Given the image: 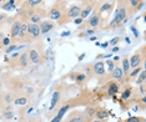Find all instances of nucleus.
Instances as JSON below:
<instances>
[{"mask_svg": "<svg viewBox=\"0 0 146 122\" xmlns=\"http://www.w3.org/2000/svg\"><path fill=\"white\" fill-rule=\"evenodd\" d=\"M66 11L68 10H66L64 3L58 1L50 8L48 16L50 20H58V21H60V24H64V22L68 21V19H66Z\"/></svg>", "mask_w": 146, "mask_h": 122, "instance_id": "1", "label": "nucleus"}, {"mask_svg": "<svg viewBox=\"0 0 146 122\" xmlns=\"http://www.w3.org/2000/svg\"><path fill=\"white\" fill-rule=\"evenodd\" d=\"M126 11H127V3H126V4H121L120 3V4H119L117 10H116L115 18L112 19V21L109 24V28L114 29V28H116V26L120 25L121 22L126 19Z\"/></svg>", "mask_w": 146, "mask_h": 122, "instance_id": "2", "label": "nucleus"}, {"mask_svg": "<svg viewBox=\"0 0 146 122\" xmlns=\"http://www.w3.org/2000/svg\"><path fill=\"white\" fill-rule=\"evenodd\" d=\"M28 56H29V61L30 64L39 65L42 61V51L40 50V47H38V45L33 46L28 50Z\"/></svg>", "mask_w": 146, "mask_h": 122, "instance_id": "3", "label": "nucleus"}, {"mask_svg": "<svg viewBox=\"0 0 146 122\" xmlns=\"http://www.w3.org/2000/svg\"><path fill=\"white\" fill-rule=\"evenodd\" d=\"M46 16V10L44 8H35L31 10V15L29 16V20L31 24H39L40 21L44 20Z\"/></svg>", "mask_w": 146, "mask_h": 122, "instance_id": "4", "label": "nucleus"}, {"mask_svg": "<svg viewBox=\"0 0 146 122\" xmlns=\"http://www.w3.org/2000/svg\"><path fill=\"white\" fill-rule=\"evenodd\" d=\"M88 120H90V118L86 117L84 112L74 111V112H71V113L69 115V117L66 118L64 122H89Z\"/></svg>", "mask_w": 146, "mask_h": 122, "instance_id": "5", "label": "nucleus"}, {"mask_svg": "<svg viewBox=\"0 0 146 122\" xmlns=\"http://www.w3.org/2000/svg\"><path fill=\"white\" fill-rule=\"evenodd\" d=\"M41 35L40 28H39V24H28V36L29 40H35L39 36Z\"/></svg>", "mask_w": 146, "mask_h": 122, "instance_id": "6", "label": "nucleus"}, {"mask_svg": "<svg viewBox=\"0 0 146 122\" xmlns=\"http://www.w3.org/2000/svg\"><path fill=\"white\" fill-rule=\"evenodd\" d=\"M129 61H130V67L135 69L137 66H140L141 62L145 61V56H144V52H135L131 57H129Z\"/></svg>", "mask_w": 146, "mask_h": 122, "instance_id": "7", "label": "nucleus"}, {"mask_svg": "<svg viewBox=\"0 0 146 122\" xmlns=\"http://www.w3.org/2000/svg\"><path fill=\"white\" fill-rule=\"evenodd\" d=\"M92 72H94V75L95 76H98V77H102V76H105V74H106V70H105V62H102V61H98V62H95L94 65H92Z\"/></svg>", "mask_w": 146, "mask_h": 122, "instance_id": "8", "label": "nucleus"}, {"mask_svg": "<svg viewBox=\"0 0 146 122\" xmlns=\"http://www.w3.org/2000/svg\"><path fill=\"white\" fill-rule=\"evenodd\" d=\"M80 13H81V6L79 5H71L70 8L68 9V11H66V19L69 20H71V19H76L80 16Z\"/></svg>", "mask_w": 146, "mask_h": 122, "instance_id": "9", "label": "nucleus"}, {"mask_svg": "<svg viewBox=\"0 0 146 122\" xmlns=\"http://www.w3.org/2000/svg\"><path fill=\"white\" fill-rule=\"evenodd\" d=\"M39 28H40L41 35L42 34H48L49 31H51L52 29L55 28V24H54V21L50 20V19H49V20H42V21L39 22Z\"/></svg>", "mask_w": 146, "mask_h": 122, "instance_id": "10", "label": "nucleus"}, {"mask_svg": "<svg viewBox=\"0 0 146 122\" xmlns=\"http://www.w3.org/2000/svg\"><path fill=\"white\" fill-rule=\"evenodd\" d=\"M30 65V61H29V56H28V50L21 52L18 57V66L20 69H26Z\"/></svg>", "mask_w": 146, "mask_h": 122, "instance_id": "11", "label": "nucleus"}, {"mask_svg": "<svg viewBox=\"0 0 146 122\" xmlns=\"http://www.w3.org/2000/svg\"><path fill=\"white\" fill-rule=\"evenodd\" d=\"M20 28H21V21L20 20H15L14 22H13L11 29H10V39H18Z\"/></svg>", "mask_w": 146, "mask_h": 122, "instance_id": "12", "label": "nucleus"}, {"mask_svg": "<svg viewBox=\"0 0 146 122\" xmlns=\"http://www.w3.org/2000/svg\"><path fill=\"white\" fill-rule=\"evenodd\" d=\"M0 102L4 105V107L10 106L13 102H14V97H13V95L10 94V92H4V94H1V97H0Z\"/></svg>", "mask_w": 146, "mask_h": 122, "instance_id": "13", "label": "nucleus"}, {"mask_svg": "<svg viewBox=\"0 0 146 122\" xmlns=\"http://www.w3.org/2000/svg\"><path fill=\"white\" fill-rule=\"evenodd\" d=\"M70 108V106L69 105H65V106H62L60 110H59V112L54 116V118L50 121V122H61V120H62V117H64V115L66 113V111Z\"/></svg>", "mask_w": 146, "mask_h": 122, "instance_id": "14", "label": "nucleus"}, {"mask_svg": "<svg viewBox=\"0 0 146 122\" xmlns=\"http://www.w3.org/2000/svg\"><path fill=\"white\" fill-rule=\"evenodd\" d=\"M99 25H100V15H92L91 18H89L85 28H98Z\"/></svg>", "mask_w": 146, "mask_h": 122, "instance_id": "15", "label": "nucleus"}, {"mask_svg": "<svg viewBox=\"0 0 146 122\" xmlns=\"http://www.w3.org/2000/svg\"><path fill=\"white\" fill-rule=\"evenodd\" d=\"M121 64H122V67H121V70L122 72H124V75L125 76H127L129 75V72H130V61H129V55H125L124 57L121 59Z\"/></svg>", "mask_w": 146, "mask_h": 122, "instance_id": "16", "label": "nucleus"}, {"mask_svg": "<svg viewBox=\"0 0 146 122\" xmlns=\"http://www.w3.org/2000/svg\"><path fill=\"white\" fill-rule=\"evenodd\" d=\"M111 76L112 78H115V80H117V81H121V80H124V72H122L121 70V67L120 66H115L114 67V70L111 71Z\"/></svg>", "mask_w": 146, "mask_h": 122, "instance_id": "17", "label": "nucleus"}, {"mask_svg": "<svg viewBox=\"0 0 146 122\" xmlns=\"http://www.w3.org/2000/svg\"><path fill=\"white\" fill-rule=\"evenodd\" d=\"M59 101H60V91H55L54 94H52L50 106H49V111H52V110H54V108L58 106Z\"/></svg>", "mask_w": 146, "mask_h": 122, "instance_id": "18", "label": "nucleus"}, {"mask_svg": "<svg viewBox=\"0 0 146 122\" xmlns=\"http://www.w3.org/2000/svg\"><path fill=\"white\" fill-rule=\"evenodd\" d=\"M18 39L26 41V39H28V22H21V28H20V31H19Z\"/></svg>", "mask_w": 146, "mask_h": 122, "instance_id": "19", "label": "nucleus"}, {"mask_svg": "<svg viewBox=\"0 0 146 122\" xmlns=\"http://www.w3.org/2000/svg\"><path fill=\"white\" fill-rule=\"evenodd\" d=\"M94 10V5L92 4H88L85 5L84 8H81V13H80V18L82 19H86L89 15H90V13Z\"/></svg>", "mask_w": 146, "mask_h": 122, "instance_id": "20", "label": "nucleus"}, {"mask_svg": "<svg viewBox=\"0 0 146 122\" xmlns=\"http://www.w3.org/2000/svg\"><path fill=\"white\" fill-rule=\"evenodd\" d=\"M94 116L98 118V120H105V118L109 117V111L106 108H101V110H96Z\"/></svg>", "mask_w": 146, "mask_h": 122, "instance_id": "21", "label": "nucleus"}, {"mask_svg": "<svg viewBox=\"0 0 146 122\" xmlns=\"http://www.w3.org/2000/svg\"><path fill=\"white\" fill-rule=\"evenodd\" d=\"M14 104L16 106H25L29 104V97L28 96H18L14 98Z\"/></svg>", "mask_w": 146, "mask_h": 122, "instance_id": "22", "label": "nucleus"}, {"mask_svg": "<svg viewBox=\"0 0 146 122\" xmlns=\"http://www.w3.org/2000/svg\"><path fill=\"white\" fill-rule=\"evenodd\" d=\"M112 8H114V0H109V1H106L105 4L100 8V14H102V13H109V11H111Z\"/></svg>", "mask_w": 146, "mask_h": 122, "instance_id": "23", "label": "nucleus"}, {"mask_svg": "<svg viewBox=\"0 0 146 122\" xmlns=\"http://www.w3.org/2000/svg\"><path fill=\"white\" fill-rule=\"evenodd\" d=\"M41 4H42V0H26L25 1V6L26 8H30V9L39 8Z\"/></svg>", "mask_w": 146, "mask_h": 122, "instance_id": "24", "label": "nucleus"}, {"mask_svg": "<svg viewBox=\"0 0 146 122\" xmlns=\"http://www.w3.org/2000/svg\"><path fill=\"white\" fill-rule=\"evenodd\" d=\"M3 115H4V117L8 118V120H11V118L14 117V111H13V108H11V105L3 108Z\"/></svg>", "mask_w": 146, "mask_h": 122, "instance_id": "25", "label": "nucleus"}, {"mask_svg": "<svg viewBox=\"0 0 146 122\" xmlns=\"http://www.w3.org/2000/svg\"><path fill=\"white\" fill-rule=\"evenodd\" d=\"M140 1H141V0H127V5H129V8H130V14L135 13L136 6H137V4Z\"/></svg>", "mask_w": 146, "mask_h": 122, "instance_id": "26", "label": "nucleus"}, {"mask_svg": "<svg viewBox=\"0 0 146 122\" xmlns=\"http://www.w3.org/2000/svg\"><path fill=\"white\" fill-rule=\"evenodd\" d=\"M117 91H119V85L115 84V82H111L110 87H109V92H108V94L109 95H115V94H117Z\"/></svg>", "mask_w": 146, "mask_h": 122, "instance_id": "27", "label": "nucleus"}, {"mask_svg": "<svg viewBox=\"0 0 146 122\" xmlns=\"http://www.w3.org/2000/svg\"><path fill=\"white\" fill-rule=\"evenodd\" d=\"M145 71L144 70H141L140 72H139V76H137V78H136V84L137 85H141V84H144L145 82Z\"/></svg>", "mask_w": 146, "mask_h": 122, "instance_id": "28", "label": "nucleus"}, {"mask_svg": "<svg viewBox=\"0 0 146 122\" xmlns=\"http://www.w3.org/2000/svg\"><path fill=\"white\" fill-rule=\"evenodd\" d=\"M19 46L15 45V44H10L9 46H6L5 47V54H10V52H13L14 50H18Z\"/></svg>", "mask_w": 146, "mask_h": 122, "instance_id": "29", "label": "nucleus"}, {"mask_svg": "<svg viewBox=\"0 0 146 122\" xmlns=\"http://www.w3.org/2000/svg\"><path fill=\"white\" fill-rule=\"evenodd\" d=\"M141 70H142V67H140V66L135 67L132 71L129 72V77H135V76H137V75H139V72H140Z\"/></svg>", "mask_w": 146, "mask_h": 122, "instance_id": "30", "label": "nucleus"}, {"mask_svg": "<svg viewBox=\"0 0 146 122\" xmlns=\"http://www.w3.org/2000/svg\"><path fill=\"white\" fill-rule=\"evenodd\" d=\"M23 91H24V94H26V95H33L35 91V88L33 86H24L23 87Z\"/></svg>", "mask_w": 146, "mask_h": 122, "instance_id": "31", "label": "nucleus"}, {"mask_svg": "<svg viewBox=\"0 0 146 122\" xmlns=\"http://www.w3.org/2000/svg\"><path fill=\"white\" fill-rule=\"evenodd\" d=\"M11 44V39L10 38H4L0 42V46H3V47H6V46H9Z\"/></svg>", "mask_w": 146, "mask_h": 122, "instance_id": "32", "label": "nucleus"}, {"mask_svg": "<svg viewBox=\"0 0 146 122\" xmlns=\"http://www.w3.org/2000/svg\"><path fill=\"white\" fill-rule=\"evenodd\" d=\"M106 66H108V72H111L115 67V62L112 60H108L106 61Z\"/></svg>", "mask_w": 146, "mask_h": 122, "instance_id": "33", "label": "nucleus"}, {"mask_svg": "<svg viewBox=\"0 0 146 122\" xmlns=\"http://www.w3.org/2000/svg\"><path fill=\"white\" fill-rule=\"evenodd\" d=\"M1 9H4L5 11H10L11 9H14V5H11V4H9L8 1L5 3V4H1Z\"/></svg>", "mask_w": 146, "mask_h": 122, "instance_id": "34", "label": "nucleus"}, {"mask_svg": "<svg viewBox=\"0 0 146 122\" xmlns=\"http://www.w3.org/2000/svg\"><path fill=\"white\" fill-rule=\"evenodd\" d=\"M120 41H121V38H120V36H116V38H114V39H112V40H111L110 42H109V45L116 46V45H117Z\"/></svg>", "mask_w": 146, "mask_h": 122, "instance_id": "35", "label": "nucleus"}, {"mask_svg": "<svg viewBox=\"0 0 146 122\" xmlns=\"http://www.w3.org/2000/svg\"><path fill=\"white\" fill-rule=\"evenodd\" d=\"M142 118L140 117H130V118H127L125 122H141Z\"/></svg>", "mask_w": 146, "mask_h": 122, "instance_id": "36", "label": "nucleus"}, {"mask_svg": "<svg viewBox=\"0 0 146 122\" xmlns=\"http://www.w3.org/2000/svg\"><path fill=\"white\" fill-rule=\"evenodd\" d=\"M144 5H145V1H144V0H141V1H140V3H139V4H137V6H136L135 11H140L141 9L144 8Z\"/></svg>", "mask_w": 146, "mask_h": 122, "instance_id": "37", "label": "nucleus"}, {"mask_svg": "<svg viewBox=\"0 0 146 122\" xmlns=\"http://www.w3.org/2000/svg\"><path fill=\"white\" fill-rule=\"evenodd\" d=\"M130 95H131V90H126L124 94H122V98H124V100H126L127 97H130Z\"/></svg>", "mask_w": 146, "mask_h": 122, "instance_id": "38", "label": "nucleus"}, {"mask_svg": "<svg viewBox=\"0 0 146 122\" xmlns=\"http://www.w3.org/2000/svg\"><path fill=\"white\" fill-rule=\"evenodd\" d=\"M6 19H8V15H6L5 13H0V22L6 21Z\"/></svg>", "mask_w": 146, "mask_h": 122, "instance_id": "39", "label": "nucleus"}, {"mask_svg": "<svg viewBox=\"0 0 146 122\" xmlns=\"http://www.w3.org/2000/svg\"><path fill=\"white\" fill-rule=\"evenodd\" d=\"M82 21H84V19L80 18V16H79V18H76V19H74V22H75L76 25H81Z\"/></svg>", "mask_w": 146, "mask_h": 122, "instance_id": "40", "label": "nucleus"}, {"mask_svg": "<svg viewBox=\"0 0 146 122\" xmlns=\"http://www.w3.org/2000/svg\"><path fill=\"white\" fill-rule=\"evenodd\" d=\"M145 88H146V84L144 82V84H141V85H140V90H141V94L144 95V96H145V92H146V91H145Z\"/></svg>", "mask_w": 146, "mask_h": 122, "instance_id": "41", "label": "nucleus"}, {"mask_svg": "<svg viewBox=\"0 0 146 122\" xmlns=\"http://www.w3.org/2000/svg\"><path fill=\"white\" fill-rule=\"evenodd\" d=\"M76 80H78V81L85 80V75H84V74H79V75H78V77H76Z\"/></svg>", "mask_w": 146, "mask_h": 122, "instance_id": "42", "label": "nucleus"}, {"mask_svg": "<svg viewBox=\"0 0 146 122\" xmlns=\"http://www.w3.org/2000/svg\"><path fill=\"white\" fill-rule=\"evenodd\" d=\"M131 30L134 31V35L136 36V38H139V31L136 30V28H135V26H131Z\"/></svg>", "mask_w": 146, "mask_h": 122, "instance_id": "43", "label": "nucleus"}, {"mask_svg": "<svg viewBox=\"0 0 146 122\" xmlns=\"http://www.w3.org/2000/svg\"><path fill=\"white\" fill-rule=\"evenodd\" d=\"M119 50H120V47H119V46H115V47H114V49H112V51H114V52H116V51H119Z\"/></svg>", "mask_w": 146, "mask_h": 122, "instance_id": "44", "label": "nucleus"}, {"mask_svg": "<svg viewBox=\"0 0 146 122\" xmlns=\"http://www.w3.org/2000/svg\"><path fill=\"white\" fill-rule=\"evenodd\" d=\"M86 32H88V34H89V35H92V34H94V32H95V31H94V30H91V29H90V30H88V31H86Z\"/></svg>", "mask_w": 146, "mask_h": 122, "instance_id": "45", "label": "nucleus"}, {"mask_svg": "<svg viewBox=\"0 0 146 122\" xmlns=\"http://www.w3.org/2000/svg\"><path fill=\"white\" fill-rule=\"evenodd\" d=\"M4 38H5V36L3 35V32H0V42H1V40H3V39H4Z\"/></svg>", "mask_w": 146, "mask_h": 122, "instance_id": "46", "label": "nucleus"}, {"mask_svg": "<svg viewBox=\"0 0 146 122\" xmlns=\"http://www.w3.org/2000/svg\"><path fill=\"white\" fill-rule=\"evenodd\" d=\"M84 57H85V54H82V55H80V57H79V60L81 61V60H82V59H84Z\"/></svg>", "mask_w": 146, "mask_h": 122, "instance_id": "47", "label": "nucleus"}, {"mask_svg": "<svg viewBox=\"0 0 146 122\" xmlns=\"http://www.w3.org/2000/svg\"><path fill=\"white\" fill-rule=\"evenodd\" d=\"M68 35H70V32H64V34H61V36H68Z\"/></svg>", "mask_w": 146, "mask_h": 122, "instance_id": "48", "label": "nucleus"}, {"mask_svg": "<svg viewBox=\"0 0 146 122\" xmlns=\"http://www.w3.org/2000/svg\"><path fill=\"white\" fill-rule=\"evenodd\" d=\"M119 60H120V57H119V56H116V57H114V60H112V61H119Z\"/></svg>", "mask_w": 146, "mask_h": 122, "instance_id": "49", "label": "nucleus"}, {"mask_svg": "<svg viewBox=\"0 0 146 122\" xmlns=\"http://www.w3.org/2000/svg\"><path fill=\"white\" fill-rule=\"evenodd\" d=\"M108 45H109V42H105V44H102V47H106Z\"/></svg>", "mask_w": 146, "mask_h": 122, "instance_id": "50", "label": "nucleus"}, {"mask_svg": "<svg viewBox=\"0 0 146 122\" xmlns=\"http://www.w3.org/2000/svg\"><path fill=\"white\" fill-rule=\"evenodd\" d=\"M8 0H0V4H3V3H6Z\"/></svg>", "mask_w": 146, "mask_h": 122, "instance_id": "51", "label": "nucleus"}, {"mask_svg": "<svg viewBox=\"0 0 146 122\" xmlns=\"http://www.w3.org/2000/svg\"><path fill=\"white\" fill-rule=\"evenodd\" d=\"M94 122H101V121H94Z\"/></svg>", "mask_w": 146, "mask_h": 122, "instance_id": "52", "label": "nucleus"}]
</instances>
